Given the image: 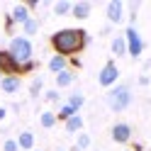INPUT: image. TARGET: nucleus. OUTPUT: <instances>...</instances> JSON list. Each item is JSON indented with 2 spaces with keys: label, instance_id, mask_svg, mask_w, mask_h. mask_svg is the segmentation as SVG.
Returning <instances> with one entry per match:
<instances>
[{
  "label": "nucleus",
  "instance_id": "nucleus-15",
  "mask_svg": "<svg viewBox=\"0 0 151 151\" xmlns=\"http://www.w3.org/2000/svg\"><path fill=\"white\" fill-rule=\"evenodd\" d=\"M10 15H12L15 24H24V22L32 17V10H29L27 5H22V3H20V5H15V7H12V12H10Z\"/></svg>",
  "mask_w": 151,
  "mask_h": 151
},
{
  "label": "nucleus",
  "instance_id": "nucleus-4",
  "mask_svg": "<svg viewBox=\"0 0 151 151\" xmlns=\"http://www.w3.org/2000/svg\"><path fill=\"white\" fill-rule=\"evenodd\" d=\"M124 39H127V54L132 59H139L141 51H144V39H141V34L137 32L134 24H129L124 29Z\"/></svg>",
  "mask_w": 151,
  "mask_h": 151
},
{
  "label": "nucleus",
  "instance_id": "nucleus-8",
  "mask_svg": "<svg viewBox=\"0 0 151 151\" xmlns=\"http://www.w3.org/2000/svg\"><path fill=\"white\" fill-rule=\"evenodd\" d=\"M0 71L5 76H20L22 73V66L12 59L10 51H0Z\"/></svg>",
  "mask_w": 151,
  "mask_h": 151
},
{
  "label": "nucleus",
  "instance_id": "nucleus-7",
  "mask_svg": "<svg viewBox=\"0 0 151 151\" xmlns=\"http://www.w3.org/2000/svg\"><path fill=\"white\" fill-rule=\"evenodd\" d=\"M110 137L115 144H127V141H132V127L127 122H115L110 129Z\"/></svg>",
  "mask_w": 151,
  "mask_h": 151
},
{
  "label": "nucleus",
  "instance_id": "nucleus-12",
  "mask_svg": "<svg viewBox=\"0 0 151 151\" xmlns=\"http://www.w3.org/2000/svg\"><path fill=\"white\" fill-rule=\"evenodd\" d=\"M34 141H37V137H34V132H29V129H24V132L17 134L20 151H34Z\"/></svg>",
  "mask_w": 151,
  "mask_h": 151
},
{
  "label": "nucleus",
  "instance_id": "nucleus-2",
  "mask_svg": "<svg viewBox=\"0 0 151 151\" xmlns=\"http://www.w3.org/2000/svg\"><path fill=\"white\" fill-rule=\"evenodd\" d=\"M132 100H134V95H132V88L127 83H117V86L110 88V93L105 95V102H107V107L112 112H124L132 105Z\"/></svg>",
  "mask_w": 151,
  "mask_h": 151
},
{
  "label": "nucleus",
  "instance_id": "nucleus-17",
  "mask_svg": "<svg viewBox=\"0 0 151 151\" xmlns=\"http://www.w3.org/2000/svg\"><path fill=\"white\" fill-rule=\"evenodd\" d=\"M63 124H66V132H68V134H81V132H83V117L81 115H73L71 119H66Z\"/></svg>",
  "mask_w": 151,
  "mask_h": 151
},
{
  "label": "nucleus",
  "instance_id": "nucleus-25",
  "mask_svg": "<svg viewBox=\"0 0 151 151\" xmlns=\"http://www.w3.org/2000/svg\"><path fill=\"white\" fill-rule=\"evenodd\" d=\"M3 151H20L17 139H5V141H3Z\"/></svg>",
  "mask_w": 151,
  "mask_h": 151
},
{
  "label": "nucleus",
  "instance_id": "nucleus-21",
  "mask_svg": "<svg viewBox=\"0 0 151 151\" xmlns=\"http://www.w3.org/2000/svg\"><path fill=\"white\" fill-rule=\"evenodd\" d=\"M73 115H78V112H76V110H73V107L68 105V102H63V105L59 107V112H56V117H59L61 122H66V119H71Z\"/></svg>",
  "mask_w": 151,
  "mask_h": 151
},
{
  "label": "nucleus",
  "instance_id": "nucleus-28",
  "mask_svg": "<svg viewBox=\"0 0 151 151\" xmlns=\"http://www.w3.org/2000/svg\"><path fill=\"white\" fill-rule=\"evenodd\" d=\"M137 83H139V86H149V76H146V73H141Z\"/></svg>",
  "mask_w": 151,
  "mask_h": 151
},
{
  "label": "nucleus",
  "instance_id": "nucleus-11",
  "mask_svg": "<svg viewBox=\"0 0 151 151\" xmlns=\"http://www.w3.org/2000/svg\"><path fill=\"white\" fill-rule=\"evenodd\" d=\"M0 88H3V93L12 95V93H17L22 88V78H20V76H5V78L0 81Z\"/></svg>",
  "mask_w": 151,
  "mask_h": 151
},
{
  "label": "nucleus",
  "instance_id": "nucleus-24",
  "mask_svg": "<svg viewBox=\"0 0 151 151\" xmlns=\"http://www.w3.org/2000/svg\"><path fill=\"white\" fill-rule=\"evenodd\" d=\"M42 88H44V81H42V78H32V83H29V95H32V98H39V95H42Z\"/></svg>",
  "mask_w": 151,
  "mask_h": 151
},
{
  "label": "nucleus",
  "instance_id": "nucleus-23",
  "mask_svg": "<svg viewBox=\"0 0 151 151\" xmlns=\"http://www.w3.org/2000/svg\"><path fill=\"white\" fill-rule=\"evenodd\" d=\"M44 100H46V102H51V105L61 102V90H59V88H49V90H44Z\"/></svg>",
  "mask_w": 151,
  "mask_h": 151
},
{
  "label": "nucleus",
  "instance_id": "nucleus-13",
  "mask_svg": "<svg viewBox=\"0 0 151 151\" xmlns=\"http://www.w3.org/2000/svg\"><path fill=\"white\" fill-rule=\"evenodd\" d=\"M110 49H112V54H115L117 59L127 56V39H124V34H115V37H112V42H110Z\"/></svg>",
  "mask_w": 151,
  "mask_h": 151
},
{
  "label": "nucleus",
  "instance_id": "nucleus-14",
  "mask_svg": "<svg viewBox=\"0 0 151 151\" xmlns=\"http://www.w3.org/2000/svg\"><path fill=\"white\" fill-rule=\"evenodd\" d=\"M46 68H49L54 76L56 73H61V71H66L68 68V59H66V56H59V54H54L49 61H46Z\"/></svg>",
  "mask_w": 151,
  "mask_h": 151
},
{
  "label": "nucleus",
  "instance_id": "nucleus-19",
  "mask_svg": "<svg viewBox=\"0 0 151 151\" xmlns=\"http://www.w3.org/2000/svg\"><path fill=\"white\" fill-rule=\"evenodd\" d=\"M56 122H59L56 112H49V110H46V112H42V115H39V124H42V129H51Z\"/></svg>",
  "mask_w": 151,
  "mask_h": 151
},
{
  "label": "nucleus",
  "instance_id": "nucleus-33",
  "mask_svg": "<svg viewBox=\"0 0 151 151\" xmlns=\"http://www.w3.org/2000/svg\"><path fill=\"white\" fill-rule=\"evenodd\" d=\"M34 151H42V149H34Z\"/></svg>",
  "mask_w": 151,
  "mask_h": 151
},
{
  "label": "nucleus",
  "instance_id": "nucleus-9",
  "mask_svg": "<svg viewBox=\"0 0 151 151\" xmlns=\"http://www.w3.org/2000/svg\"><path fill=\"white\" fill-rule=\"evenodd\" d=\"M73 83H76V71H71V68H66V71H61V73H56V78H54V86L59 88V90L71 88Z\"/></svg>",
  "mask_w": 151,
  "mask_h": 151
},
{
  "label": "nucleus",
  "instance_id": "nucleus-3",
  "mask_svg": "<svg viewBox=\"0 0 151 151\" xmlns=\"http://www.w3.org/2000/svg\"><path fill=\"white\" fill-rule=\"evenodd\" d=\"M7 51L12 54V59L24 66V63H29L32 61V56H34V46H32V39L29 37H24V34H17L10 39V44H7Z\"/></svg>",
  "mask_w": 151,
  "mask_h": 151
},
{
  "label": "nucleus",
  "instance_id": "nucleus-32",
  "mask_svg": "<svg viewBox=\"0 0 151 151\" xmlns=\"http://www.w3.org/2000/svg\"><path fill=\"white\" fill-rule=\"evenodd\" d=\"M56 151H66V149H56Z\"/></svg>",
  "mask_w": 151,
  "mask_h": 151
},
{
  "label": "nucleus",
  "instance_id": "nucleus-30",
  "mask_svg": "<svg viewBox=\"0 0 151 151\" xmlns=\"http://www.w3.org/2000/svg\"><path fill=\"white\" fill-rule=\"evenodd\" d=\"M5 117H7V110H5V107H0V119H5Z\"/></svg>",
  "mask_w": 151,
  "mask_h": 151
},
{
  "label": "nucleus",
  "instance_id": "nucleus-6",
  "mask_svg": "<svg viewBox=\"0 0 151 151\" xmlns=\"http://www.w3.org/2000/svg\"><path fill=\"white\" fill-rule=\"evenodd\" d=\"M105 17H107V22L112 27L122 24L124 22V3H122V0H110V3L105 5Z\"/></svg>",
  "mask_w": 151,
  "mask_h": 151
},
{
  "label": "nucleus",
  "instance_id": "nucleus-18",
  "mask_svg": "<svg viewBox=\"0 0 151 151\" xmlns=\"http://www.w3.org/2000/svg\"><path fill=\"white\" fill-rule=\"evenodd\" d=\"M93 146V137L88 134V132H81L78 137H76V149L78 151H88Z\"/></svg>",
  "mask_w": 151,
  "mask_h": 151
},
{
  "label": "nucleus",
  "instance_id": "nucleus-10",
  "mask_svg": "<svg viewBox=\"0 0 151 151\" xmlns=\"http://www.w3.org/2000/svg\"><path fill=\"white\" fill-rule=\"evenodd\" d=\"M90 12H93V3L90 0H78V3H73V17L76 20H88L90 17Z\"/></svg>",
  "mask_w": 151,
  "mask_h": 151
},
{
  "label": "nucleus",
  "instance_id": "nucleus-5",
  "mask_svg": "<svg viewBox=\"0 0 151 151\" xmlns=\"http://www.w3.org/2000/svg\"><path fill=\"white\" fill-rule=\"evenodd\" d=\"M117 81H119V68H117V63L110 59V61H105V66L100 68V73H98V83H100L102 88H115Z\"/></svg>",
  "mask_w": 151,
  "mask_h": 151
},
{
  "label": "nucleus",
  "instance_id": "nucleus-1",
  "mask_svg": "<svg viewBox=\"0 0 151 151\" xmlns=\"http://www.w3.org/2000/svg\"><path fill=\"white\" fill-rule=\"evenodd\" d=\"M90 37L78 29V27H68V29H59L51 34V46L59 56H76L78 51H83L88 46Z\"/></svg>",
  "mask_w": 151,
  "mask_h": 151
},
{
  "label": "nucleus",
  "instance_id": "nucleus-26",
  "mask_svg": "<svg viewBox=\"0 0 151 151\" xmlns=\"http://www.w3.org/2000/svg\"><path fill=\"white\" fill-rule=\"evenodd\" d=\"M137 10H139V0H132V3H129V12H132V20L137 17Z\"/></svg>",
  "mask_w": 151,
  "mask_h": 151
},
{
  "label": "nucleus",
  "instance_id": "nucleus-35",
  "mask_svg": "<svg viewBox=\"0 0 151 151\" xmlns=\"http://www.w3.org/2000/svg\"><path fill=\"white\" fill-rule=\"evenodd\" d=\"M73 151H78V149H73Z\"/></svg>",
  "mask_w": 151,
  "mask_h": 151
},
{
  "label": "nucleus",
  "instance_id": "nucleus-27",
  "mask_svg": "<svg viewBox=\"0 0 151 151\" xmlns=\"http://www.w3.org/2000/svg\"><path fill=\"white\" fill-rule=\"evenodd\" d=\"M12 24H15L12 15H5V29H12Z\"/></svg>",
  "mask_w": 151,
  "mask_h": 151
},
{
  "label": "nucleus",
  "instance_id": "nucleus-29",
  "mask_svg": "<svg viewBox=\"0 0 151 151\" xmlns=\"http://www.w3.org/2000/svg\"><path fill=\"white\" fill-rule=\"evenodd\" d=\"M110 32H112V24H105V27H102V29H100V34H102V37H107Z\"/></svg>",
  "mask_w": 151,
  "mask_h": 151
},
{
  "label": "nucleus",
  "instance_id": "nucleus-20",
  "mask_svg": "<svg viewBox=\"0 0 151 151\" xmlns=\"http://www.w3.org/2000/svg\"><path fill=\"white\" fill-rule=\"evenodd\" d=\"M22 29H24V37H34L39 32V20H37V17H29V20L22 24Z\"/></svg>",
  "mask_w": 151,
  "mask_h": 151
},
{
  "label": "nucleus",
  "instance_id": "nucleus-22",
  "mask_svg": "<svg viewBox=\"0 0 151 151\" xmlns=\"http://www.w3.org/2000/svg\"><path fill=\"white\" fill-rule=\"evenodd\" d=\"M66 102H68V105L78 112L83 105H86V98H83V93H73V95H68V100H66Z\"/></svg>",
  "mask_w": 151,
  "mask_h": 151
},
{
  "label": "nucleus",
  "instance_id": "nucleus-31",
  "mask_svg": "<svg viewBox=\"0 0 151 151\" xmlns=\"http://www.w3.org/2000/svg\"><path fill=\"white\" fill-rule=\"evenodd\" d=\"M3 78H5V73H3V71H0V81H3Z\"/></svg>",
  "mask_w": 151,
  "mask_h": 151
},
{
  "label": "nucleus",
  "instance_id": "nucleus-16",
  "mask_svg": "<svg viewBox=\"0 0 151 151\" xmlns=\"http://www.w3.org/2000/svg\"><path fill=\"white\" fill-rule=\"evenodd\" d=\"M51 10H54L56 17H66V15L73 12V3L71 0H56V3L51 5Z\"/></svg>",
  "mask_w": 151,
  "mask_h": 151
},
{
  "label": "nucleus",
  "instance_id": "nucleus-34",
  "mask_svg": "<svg viewBox=\"0 0 151 151\" xmlns=\"http://www.w3.org/2000/svg\"><path fill=\"white\" fill-rule=\"evenodd\" d=\"M124 151H132V149H124Z\"/></svg>",
  "mask_w": 151,
  "mask_h": 151
}]
</instances>
